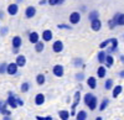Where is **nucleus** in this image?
<instances>
[{
    "label": "nucleus",
    "instance_id": "16",
    "mask_svg": "<svg viewBox=\"0 0 124 120\" xmlns=\"http://www.w3.org/2000/svg\"><path fill=\"white\" fill-rule=\"evenodd\" d=\"M11 43H13V48H20L21 45H23V40H21L20 36H14Z\"/></svg>",
    "mask_w": 124,
    "mask_h": 120
},
{
    "label": "nucleus",
    "instance_id": "7",
    "mask_svg": "<svg viewBox=\"0 0 124 120\" xmlns=\"http://www.w3.org/2000/svg\"><path fill=\"white\" fill-rule=\"evenodd\" d=\"M91 28L93 30V31H99V30L102 28V22L99 19H96V20H92L91 21Z\"/></svg>",
    "mask_w": 124,
    "mask_h": 120
},
{
    "label": "nucleus",
    "instance_id": "12",
    "mask_svg": "<svg viewBox=\"0 0 124 120\" xmlns=\"http://www.w3.org/2000/svg\"><path fill=\"white\" fill-rule=\"evenodd\" d=\"M87 106H88L89 110H96L97 106H98V98L96 95H93V98L91 99V102L87 104Z\"/></svg>",
    "mask_w": 124,
    "mask_h": 120
},
{
    "label": "nucleus",
    "instance_id": "51",
    "mask_svg": "<svg viewBox=\"0 0 124 120\" xmlns=\"http://www.w3.org/2000/svg\"><path fill=\"white\" fill-rule=\"evenodd\" d=\"M23 1V0H16V3H21Z\"/></svg>",
    "mask_w": 124,
    "mask_h": 120
},
{
    "label": "nucleus",
    "instance_id": "36",
    "mask_svg": "<svg viewBox=\"0 0 124 120\" xmlns=\"http://www.w3.org/2000/svg\"><path fill=\"white\" fill-rule=\"evenodd\" d=\"M36 120H54V118L51 115H47V116H40V115H36Z\"/></svg>",
    "mask_w": 124,
    "mask_h": 120
},
{
    "label": "nucleus",
    "instance_id": "14",
    "mask_svg": "<svg viewBox=\"0 0 124 120\" xmlns=\"http://www.w3.org/2000/svg\"><path fill=\"white\" fill-rule=\"evenodd\" d=\"M107 52L106 51H103V49H101V51L97 53V61L101 63V64H104L106 62V58H107Z\"/></svg>",
    "mask_w": 124,
    "mask_h": 120
},
{
    "label": "nucleus",
    "instance_id": "15",
    "mask_svg": "<svg viewBox=\"0 0 124 120\" xmlns=\"http://www.w3.org/2000/svg\"><path fill=\"white\" fill-rule=\"evenodd\" d=\"M122 92H123V87H122L120 84H118V85H116L114 88L112 89V97L114 98V99H117V98L120 95Z\"/></svg>",
    "mask_w": 124,
    "mask_h": 120
},
{
    "label": "nucleus",
    "instance_id": "39",
    "mask_svg": "<svg viewBox=\"0 0 124 120\" xmlns=\"http://www.w3.org/2000/svg\"><path fill=\"white\" fill-rule=\"evenodd\" d=\"M16 102H17V105H19V106H23V105H24V100H23L21 98L16 97Z\"/></svg>",
    "mask_w": 124,
    "mask_h": 120
},
{
    "label": "nucleus",
    "instance_id": "42",
    "mask_svg": "<svg viewBox=\"0 0 124 120\" xmlns=\"http://www.w3.org/2000/svg\"><path fill=\"white\" fill-rule=\"evenodd\" d=\"M118 76H119L120 78H124V69H123V71H120V72L118 73Z\"/></svg>",
    "mask_w": 124,
    "mask_h": 120
},
{
    "label": "nucleus",
    "instance_id": "3",
    "mask_svg": "<svg viewBox=\"0 0 124 120\" xmlns=\"http://www.w3.org/2000/svg\"><path fill=\"white\" fill-rule=\"evenodd\" d=\"M52 73H54V76L55 77H63V74H65V68H63V66L62 64H55L54 66V68H52Z\"/></svg>",
    "mask_w": 124,
    "mask_h": 120
},
{
    "label": "nucleus",
    "instance_id": "41",
    "mask_svg": "<svg viewBox=\"0 0 124 120\" xmlns=\"http://www.w3.org/2000/svg\"><path fill=\"white\" fill-rule=\"evenodd\" d=\"M57 27H58V28H66V30H71V26H70V25H58Z\"/></svg>",
    "mask_w": 124,
    "mask_h": 120
},
{
    "label": "nucleus",
    "instance_id": "54",
    "mask_svg": "<svg viewBox=\"0 0 124 120\" xmlns=\"http://www.w3.org/2000/svg\"><path fill=\"white\" fill-rule=\"evenodd\" d=\"M0 28H1V27H0Z\"/></svg>",
    "mask_w": 124,
    "mask_h": 120
},
{
    "label": "nucleus",
    "instance_id": "37",
    "mask_svg": "<svg viewBox=\"0 0 124 120\" xmlns=\"http://www.w3.org/2000/svg\"><path fill=\"white\" fill-rule=\"evenodd\" d=\"M8 32H9V28H8V26H4V27L0 28V35H1V36H5Z\"/></svg>",
    "mask_w": 124,
    "mask_h": 120
},
{
    "label": "nucleus",
    "instance_id": "38",
    "mask_svg": "<svg viewBox=\"0 0 124 120\" xmlns=\"http://www.w3.org/2000/svg\"><path fill=\"white\" fill-rule=\"evenodd\" d=\"M108 26H109V28H114L117 26V22L112 19V20H109V21H108Z\"/></svg>",
    "mask_w": 124,
    "mask_h": 120
},
{
    "label": "nucleus",
    "instance_id": "25",
    "mask_svg": "<svg viewBox=\"0 0 124 120\" xmlns=\"http://www.w3.org/2000/svg\"><path fill=\"white\" fill-rule=\"evenodd\" d=\"M108 105H109V99H108V98H104V99L102 100V103H101V105H99V108H98V110H101V112L106 110Z\"/></svg>",
    "mask_w": 124,
    "mask_h": 120
},
{
    "label": "nucleus",
    "instance_id": "27",
    "mask_svg": "<svg viewBox=\"0 0 124 120\" xmlns=\"http://www.w3.org/2000/svg\"><path fill=\"white\" fill-rule=\"evenodd\" d=\"M44 49H45V43H44V42L39 41L37 43H35V51H36L37 53H41Z\"/></svg>",
    "mask_w": 124,
    "mask_h": 120
},
{
    "label": "nucleus",
    "instance_id": "43",
    "mask_svg": "<svg viewBox=\"0 0 124 120\" xmlns=\"http://www.w3.org/2000/svg\"><path fill=\"white\" fill-rule=\"evenodd\" d=\"M3 120H11V118H10V115H4Z\"/></svg>",
    "mask_w": 124,
    "mask_h": 120
},
{
    "label": "nucleus",
    "instance_id": "53",
    "mask_svg": "<svg viewBox=\"0 0 124 120\" xmlns=\"http://www.w3.org/2000/svg\"><path fill=\"white\" fill-rule=\"evenodd\" d=\"M117 120H119V119H117Z\"/></svg>",
    "mask_w": 124,
    "mask_h": 120
},
{
    "label": "nucleus",
    "instance_id": "26",
    "mask_svg": "<svg viewBox=\"0 0 124 120\" xmlns=\"http://www.w3.org/2000/svg\"><path fill=\"white\" fill-rule=\"evenodd\" d=\"M113 85H114V82H113V79H110V78H108L107 81L104 82V89L106 91H110V89H113L114 88Z\"/></svg>",
    "mask_w": 124,
    "mask_h": 120
},
{
    "label": "nucleus",
    "instance_id": "47",
    "mask_svg": "<svg viewBox=\"0 0 124 120\" xmlns=\"http://www.w3.org/2000/svg\"><path fill=\"white\" fill-rule=\"evenodd\" d=\"M120 59H122V63H124V56H120Z\"/></svg>",
    "mask_w": 124,
    "mask_h": 120
},
{
    "label": "nucleus",
    "instance_id": "13",
    "mask_svg": "<svg viewBox=\"0 0 124 120\" xmlns=\"http://www.w3.org/2000/svg\"><path fill=\"white\" fill-rule=\"evenodd\" d=\"M29 41L32 43V45L37 43V42L40 41V35H39L37 32H35V31L30 32V34H29Z\"/></svg>",
    "mask_w": 124,
    "mask_h": 120
},
{
    "label": "nucleus",
    "instance_id": "30",
    "mask_svg": "<svg viewBox=\"0 0 124 120\" xmlns=\"http://www.w3.org/2000/svg\"><path fill=\"white\" fill-rule=\"evenodd\" d=\"M20 91H21V93H27L30 91V83L29 82H24L21 85H20Z\"/></svg>",
    "mask_w": 124,
    "mask_h": 120
},
{
    "label": "nucleus",
    "instance_id": "5",
    "mask_svg": "<svg viewBox=\"0 0 124 120\" xmlns=\"http://www.w3.org/2000/svg\"><path fill=\"white\" fill-rule=\"evenodd\" d=\"M52 51L55 53H61L62 51H63V42L60 41V40H56V41L54 42V45H52Z\"/></svg>",
    "mask_w": 124,
    "mask_h": 120
},
{
    "label": "nucleus",
    "instance_id": "35",
    "mask_svg": "<svg viewBox=\"0 0 124 120\" xmlns=\"http://www.w3.org/2000/svg\"><path fill=\"white\" fill-rule=\"evenodd\" d=\"M109 45H110V38H109V40H106V41H103V42L99 45V47L103 49V48H107Z\"/></svg>",
    "mask_w": 124,
    "mask_h": 120
},
{
    "label": "nucleus",
    "instance_id": "45",
    "mask_svg": "<svg viewBox=\"0 0 124 120\" xmlns=\"http://www.w3.org/2000/svg\"><path fill=\"white\" fill-rule=\"evenodd\" d=\"M13 52H14L15 55H17V53H19V48H14V49H13Z\"/></svg>",
    "mask_w": 124,
    "mask_h": 120
},
{
    "label": "nucleus",
    "instance_id": "11",
    "mask_svg": "<svg viewBox=\"0 0 124 120\" xmlns=\"http://www.w3.org/2000/svg\"><path fill=\"white\" fill-rule=\"evenodd\" d=\"M36 15V7L35 6H27L25 9V16L27 19H31V17H34Z\"/></svg>",
    "mask_w": 124,
    "mask_h": 120
},
{
    "label": "nucleus",
    "instance_id": "22",
    "mask_svg": "<svg viewBox=\"0 0 124 120\" xmlns=\"http://www.w3.org/2000/svg\"><path fill=\"white\" fill-rule=\"evenodd\" d=\"M58 115H60L61 120H68L71 118V112H68V110H60Z\"/></svg>",
    "mask_w": 124,
    "mask_h": 120
},
{
    "label": "nucleus",
    "instance_id": "31",
    "mask_svg": "<svg viewBox=\"0 0 124 120\" xmlns=\"http://www.w3.org/2000/svg\"><path fill=\"white\" fill-rule=\"evenodd\" d=\"M73 66L77 67V68L83 67V66H85V64H83V59H82V58H75V59H73Z\"/></svg>",
    "mask_w": 124,
    "mask_h": 120
},
{
    "label": "nucleus",
    "instance_id": "9",
    "mask_svg": "<svg viewBox=\"0 0 124 120\" xmlns=\"http://www.w3.org/2000/svg\"><path fill=\"white\" fill-rule=\"evenodd\" d=\"M45 100H46L45 94H42V93H37V94L35 95V104H36L37 106L42 105V104L45 103Z\"/></svg>",
    "mask_w": 124,
    "mask_h": 120
},
{
    "label": "nucleus",
    "instance_id": "46",
    "mask_svg": "<svg viewBox=\"0 0 124 120\" xmlns=\"http://www.w3.org/2000/svg\"><path fill=\"white\" fill-rule=\"evenodd\" d=\"M63 3H65V0H58V5H62Z\"/></svg>",
    "mask_w": 124,
    "mask_h": 120
},
{
    "label": "nucleus",
    "instance_id": "33",
    "mask_svg": "<svg viewBox=\"0 0 124 120\" xmlns=\"http://www.w3.org/2000/svg\"><path fill=\"white\" fill-rule=\"evenodd\" d=\"M75 78L77 79V82H82V81H85V73H83V72H79V73H76Z\"/></svg>",
    "mask_w": 124,
    "mask_h": 120
},
{
    "label": "nucleus",
    "instance_id": "20",
    "mask_svg": "<svg viewBox=\"0 0 124 120\" xmlns=\"http://www.w3.org/2000/svg\"><path fill=\"white\" fill-rule=\"evenodd\" d=\"M35 81H36L37 85H44L45 82H46V76L44 73H39L36 76V78H35Z\"/></svg>",
    "mask_w": 124,
    "mask_h": 120
},
{
    "label": "nucleus",
    "instance_id": "17",
    "mask_svg": "<svg viewBox=\"0 0 124 120\" xmlns=\"http://www.w3.org/2000/svg\"><path fill=\"white\" fill-rule=\"evenodd\" d=\"M26 61H27V59H26V57L24 55H17V57L15 59V62H16V64L19 67H24L26 64Z\"/></svg>",
    "mask_w": 124,
    "mask_h": 120
},
{
    "label": "nucleus",
    "instance_id": "21",
    "mask_svg": "<svg viewBox=\"0 0 124 120\" xmlns=\"http://www.w3.org/2000/svg\"><path fill=\"white\" fill-rule=\"evenodd\" d=\"M42 40H44V42L51 41V40H52V31H51V30H45L42 32Z\"/></svg>",
    "mask_w": 124,
    "mask_h": 120
},
{
    "label": "nucleus",
    "instance_id": "24",
    "mask_svg": "<svg viewBox=\"0 0 124 120\" xmlns=\"http://www.w3.org/2000/svg\"><path fill=\"white\" fill-rule=\"evenodd\" d=\"M113 63H114V58H113L112 55H107V58H106V62H104V66L107 68H110L113 66Z\"/></svg>",
    "mask_w": 124,
    "mask_h": 120
},
{
    "label": "nucleus",
    "instance_id": "1",
    "mask_svg": "<svg viewBox=\"0 0 124 120\" xmlns=\"http://www.w3.org/2000/svg\"><path fill=\"white\" fill-rule=\"evenodd\" d=\"M81 99H82L81 92L77 91V92L73 94V103H72V106H71V116H76V108H77V105L79 104Z\"/></svg>",
    "mask_w": 124,
    "mask_h": 120
},
{
    "label": "nucleus",
    "instance_id": "52",
    "mask_svg": "<svg viewBox=\"0 0 124 120\" xmlns=\"http://www.w3.org/2000/svg\"><path fill=\"white\" fill-rule=\"evenodd\" d=\"M123 37H124V35H123Z\"/></svg>",
    "mask_w": 124,
    "mask_h": 120
},
{
    "label": "nucleus",
    "instance_id": "6",
    "mask_svg": "<svg viewBox=\"0 0 124 120\" xmlns=\"http://www.w3.org/2000/svg\"><path fill=\"white\" fill-rule=\"evenodd\" d=\"M79 21H81V14L78 11H73L70 15V22L72 25H77Z\"/></svg>",
    "mask_w": 124,
    "mask_h": 120
},
{
    "label": "nucleus",
    "instance_id": "29",
    "mask_svg": "<svg viewBox=\"0 0 124 120\" xmlns=\"http://www.w3.org/2000/svg\"><path fill=\"white\" fill-rule=\"evenodd\" d=\"M96 19H99V13L97 11V10H93V11H91L88 14V20L92 21V20H96Z\"/></svg>",
    "mask_w": 124,
    "mask_h": 120
},
{
    "label": "nucleus",
    "instance_id": "8",
    "mask_svg": "<svg viewBox=\"0 0 124 120\" xmlns=\"http://www.w3.org/2000/svg\"><path fill=\"white\" fill-rule=\"evenodd\" d=\"M113 20L117 22L118 26H124V14L122 13H117L114 16H113Z\"/></svg>",
    "mask_w": 124,
    "mask_h": 120
},
{
    "label": "nucleus",
    "instance_id": "10",
    "mask_svg": "<svg viewBox=\"0 0 124 120\" xmlns=\"http://www.w3.org/2000/svg\"><path fill=\"white\" fill-rule=\"evenodd\" d=\"M17 13H19V5H17V4H10V5L8 6V14H9V15L15 16Z\"/></svg>",
    "mask_w": 124,
    "mask_h": 120
},
{
    "label": "nucleus",
    "instance_id": "23",
    "mask_svg": "<svg viewBox=\"0 0 124 120\" xmlns=\"http://www.w3.org/2000/svg\"><path fill=\"white\" fill-rule=\"evenodd\" d=\"M88 115H87V112L85 110H79L77 114H76V120H87Z\"/></svg>",
    "mask_w": 124,
    "mask_h": 120
},
{
    "label": "nucleus",
    "instance_id": "34",
    "mask_svg": "<svg viewBox=\"0 0 124 120\" xmlns=\"http://www.w3.org/2000/svg\"><path fill=\"white\" fill-rule=\"evenodd\" d=\"M8 69V64L6 63H1L0 64V74H5Z\"/></svg>",
    "mask_w": 124,
    "mask_h": 120
},
{
    "label": "nucleus",
    "instance_id": "50",
    "mask_svg": "<svg viewBox=\"0 0 124 120\" xmlns=\"http://www.w3.org/2000/svg\"><path fill=\"white\" fill-rule=\"evenodd\" d=\"M3 104H4L3 102H0V112H1V105H3Z\"/></svg>",
    "mask_w": 124,
    "mask_h": 120
},
{
    "label": "nucleus",
    "instance_id": "48",
    "mask_svg": "<svg viewBox=\"0 0 124 120\" xmlns=\"http://www.w3.org/2000/svg\"><path fill=\"white\" fill-rule=\"evenodd\" d=\"M96 120H103V119H102V116H97V118H96Z\"/></svg>",
    "mask_w": 124,
    "mask_h": 120
},
{
    "label": "nucleus",
    "instance_id": "18",
    "mask_svg": "<svg viewBox=\"0 0 124 120\" xmlns=\"http://www.w3.org/2000/svg\"><path fill=\"white\" fill-rule=\"evenodd\" d=\"M107 76V67L106 66H99L97 68V77L98 78H104Z\"/></svg>",
    "mask_w": 124,
    "mask_h": 120
},
{
    "label": "nucleus",
    "instance_id": "44",
    "mask_svg": "<svg viewBox=\"0 0 124 120\" xmlns=\"http://www.w3.org/2000/svg\"><path fill=\"white\" fill-rule=\"evenodd\" d=\"M46 3H48V0H41V1H40V5H45Z\"/></svg>",
    "mask_w": 124,
    "mask_h": 120
},
{
    "label": "nucleus",
    "instance_id": "28",
    "mask_svg": "<svg viewBox=\"0 0 124 120\" xmlns=\"http://www.w3.org/2000/svg\"><path fill=\"white\" fill-rule=\"evenodd\" d=\"M8 103L5 102L3 105H1V112H0V114H3V115H11V112H10L9 110V109H8Z\"/></svg>",
    "mask_w": 124,
    "mask_h": 120
},
{
    "label": "nucleus",
    "instance_id": "2",
    "mask_svg": "<svg viewBox=\"0 0 124 120\" xmlns=\"http://www.w3.org/2000/svg\"><path fill=\"white\" fill-rule=\"evenodd\" d=\"M6 103L10 108L13 109H16L19 105H17V102H16V95L13 94V92H9L8 93V99H6Z\"/></svg>",
    "mask_w": 124,
    "mask_h": 120
},
{
    "label": "nucleus",
    "instance_id": "40",
    "mask_svg": "<svg viewBox=\"0 0 124 120\" xmlns=\"http://www.w3.org/2000/svg\"><path fill=\"white\" fill-rule=\"evenodd\" d=\"M48 4L51 6H55V5H58V0H48Z\"/></svg>",
    "mask_w": 124,
    "mask_h": 120
},
{
    "label": "nucleus",
    "instance_id": "32",
    "mask_svg": "<svg viewBox=\"0 0 124 120\" xmlns=\"http://www.w3.org/2000/svg\"><path fill=\"white\" fill-rule=\"evenodd\" d=\"M92 98H93V94H92V93H86L85 97H83V103L87 105V104L91 102V99H92Z\"/></svg>",
    "mask_w": 124,
    "mask_h": 120
},
{
    "label": "nucleus",
    "instance_id": "19",
    "mask_svg": "<svg viewBox=\"0 0 124 120\" xmlns=\"http://www.w3.org/2000/svg\"><path fill=\"white\" fill-rule=\"evenodd\" d=\"M87 85L91 89H96L97 88V78L96 77H88L87 78Z\"/></svg>",
    "mask_w": 124,
    "mask_h": 120
},
{
    "label": "nucleus",
    "instance_id": "49",
    "mask_svg": "<svg viewBox=\"0 0 124 120\" xmlns=\"http://www.w3.org/2000/svg\"><path fill=\"white\" fill-rule=\"evenodd\" d=\"M3 16H4V14H3L1 11H0V19H3Z\"/></svg>",
    "mask_w": 124,
    "mask_h": 120
},
{
    "label": "nucleus",
    "instance_id": "4",
    "mask_svg": "<svg viewBox=\"0 0 124 120\" xmlns=\"http://www.w3.org/2000/svg\"><path fill=\"white\" fill-rule=\"evenodd\" d=\"M19 66L16 64V62H13V63H9L8 64V69H6V73L10 74V76H15L19 73Z\"/></svg>",
    "mask_w": 124,
    "mask_h": 120
}]
</instances>
